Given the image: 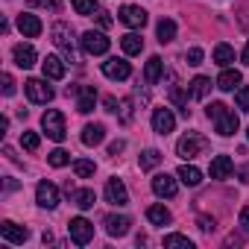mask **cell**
Here are the masks:
<instances>
[{
  "mask_svg": "<svg viewBox=\"0 0 249 249\" xmlns=\"http://www.w3.org/2000/svg\"><path fill=\"white\" fill-rule=\"evenodd\" d=\"M120 24H126V27H132V30H141L144 24H147V12L141 9V6H132V3H126V6H120Z\"/></svg>",
  "mask_w": 249,
  "mask_h": 249,
  "instance_id": "9c48e42d",
  "label": "cell"
},
{
  "mask_svg": "<svg viewBox=\"0 0 249 249\" xmlns=\"http://www.w3.org/2000/svg\"><path fill=\"white\" fill-rule=\"evenodd\" d=\"M208 117L214 120V126H217V132H220L223 138H229V135L237 132V114H234L226 103H211V106H208Z\"/></svg>",
  "mask_w": 249,
  "mask_h": 249,
  "instance_id": "6da1fadb",
  "label": "cell"
},
{
  "mask_svg": "<svg viewBox=\"0 0 249 249\" xmlns=\"http://www.w3.org/2000/svg\"><path fill=\"white\" fill-rule=\"evenodd\" d=\"M0 237H3L6 243H27L30 240V231L12 220H3V226H0Z\"/></svg>",
  "mask_w": 249,
  "mask_h": 249,
  "instance_id": "4fadbf2b",
  "label": "cell"
},
{
  "mask_svg": "<svg viewBox=\"0 0 249 249\" xmlns=\"http://www.w3.org/2000/svg\"><path fill=\"white\" fill-rule=\"evenodd\" d=\"M24 91H27L30 103H38V106L53 100V88H50L44 79H27V82H24Z\"/></svg>",
  "mask_w": 249,
  "mask_h": 249,
  "instance_id": "52a82bcc",
  "label": "cell"
},
{
  "mask_svg": "<svg viewBox=\"0 0 249 249\" xmlns=\"http://www.w3.org/2000/svg\"><path fill=\"white\" fill-rule=\"evenodd\" d=\"M176 176H179V179H182V182H185L188 188H196V185L202 182V173H199V170H196L194 164H182Z\"/></svg>",
  "mask_w": 249,
  "mask_h": 249,
  "instance_id": "484cf974",
  "label": "cell"
},
{
  "mask_svg": "<svg viewBox=\"0 0 249 249\" xmlns=\"http://www.w3.org/2000/svg\"><path fill=\"white\" fill-rule=\"evenodd\" d=\"M12 59H15V65L18 68H33L36 65V47L33 44H15V50H12Z\"/></svg>",
  "mask_w": 249,
  "mask_h": 249,
  "instance_id": "ac0fdd59",
  "label": "cell"
},
{
  "mask_svg": "<svg viewBox=\"0 0 249 249\" xmlns=\"http://www.w3.org/2000/svg\"><path fill=\"white\" fill-rule=\"evenodd\" d=\"M161 71H164V62H161L159 56H153V59L147 62V68H144V82H147V85H156V82L161 79Z\"/></svg>",
  "mask_w": 249,
  "mask_h": 249,
  "instance_id": "7402d4cb",
  "label": "cell"
},
{
  "mask_svg": "<svg viewBox=\"0 0 249 249\" xmlns=\"http://www.w3.org/2000/svg\"><path fill=\"white\" fill-rule=\"evenodd\" d=\"M120 120H123V123H129V120H132V103H129V100H123V103H120Z\"/></svg>",
  "mask_w": 249,
  "mask_h": 249,
  "instance_id": "ab89813d",
  "label": "cell"
},
{
  "mask_svg": "<svg viewBox=\"0 0 249 249\" xmlns=\"http://www.w3.org/2000/svg\"><path fill=\"white\" fill-rule=\"evenodd\" d=\"M103 73L108 79H129L132 68H129L126 59H108V62H103Z\"/></svg>",
  "mask_w": 249,
  "mask_h": 249,
  "instance_id": "5bb4252c",
  "label": "cell"
},
{
  "mask_svg": "<svg viewBox=\"0 0 249 249\" xmlns=\"http://www.w3.org/2000/svg\"><path fill=\"white\" fill-rule=\"evenodd\" d=\"M94 161H88V159H76L73 161V173L79 176V179H88V176H94Z\"/></svg>",
  "mask_w": 249,
  "mask_h": 249,
  "instance_id": "d6a6232c",
  "label": "cell"
},
{
  "mask_svg": "<svg viewBox=\"0 0 249 249\" xmlns=\"http://www.w3.org/2000/svg\"><path fill=\"white\" fill-rule=\"evenodd\" d=\"M164 246H185V249H191L194 240L185 237V234H167V237H164Z\"/></svg>",
  "mask_w": 249,
  "mask_h": 249,
  "instance_id": "d590c367",
  "label": "cell"
},
{
  "mask_svg": "<svg viewBox=\"0 0 249 249\" xmlns=\"http://www.w3.org/2000/svg\"><path fill=\"white\" fill-rule=\"evenodd\" d=\"M53 44L68 56V62H76V50H73V30H71L65 21L53 24Z\"/></svg>",
  "mask_w": 249,
  "mask_h": 249,
  "instance_id": "277c9868",
  "label": "cell"
},
{
  "mask_svg": "<svg viewBox=\"0 0 249 249\" xmlns=\"http://www.w3.org/2000/svg\"><path fill=\"white\" fill-rule=\"evenodd\" d=\"M82 50L88 53V56H103V53H108V47H111V41L103 36V33H94V30H88V33H82Z\"/></svg>",
  "mask_w": 249,
  "mask_h": 249,
  "instance_id": "8992f818",
  "label": "cell"
},
{
  "mask_svg": "<svg viewBox=\"0 0 249 249\" xmlns=\"http://www.w3.org/2000/svg\"><path fill=\"white\" fill-rule=\"evenodd\" d=\"M129 226H132V220L129 217H117V214H108L106 217V231L111 234V237H123V234H126L129 231Z\"/></svg>",
  "mask_w": 249,
  "mask_h": 249,
  "instance_id": "e0dca14e",
  "label": "cell"
},
{
  "mask_svg": "<svg viewBox=\"0 0 249 249\" xmlns=\"http://www.w3.org/2000/svg\"><path fill=\"white\" fill-rule=\"evenodd\" d=\"M97 24H100L103 30H108V27H111V15H108L106 9H100V12H97Z\"/></svg>",
  "mask_w": 249,
  "mask_h": 249,
  "instance_id": "b9f144b4",
  "label": "cell"
},
{
  "mask_svg": "<svg viewBox=\"0 0 249 249\" xmlns=\"http://www.w3.org/2000/svg\"><path fill=\"white\" fill-rule=\"evenodd\" d=\"M147 220H150L153 226H167V223H170V211H167L164 205H150V208H147Z\"/></svg>",
  "mask_w": 249,
  "mask_h": 249,
  "instance_id": "4316f807",
  "label": "cell"
},
{
  "mask_svg": "<svg viewBox=\"0 0 249 249\" xmlns=\"http://www.w3.org/2000/svg\"><path fill=\"white\" fill-rule=\"evenodd\" d=\"M106 111H117V100L114 97H106Z\"/></svg>",
  "mask_w": 249,
  "mask_h": 249,
  "instance_id": "7dc6e473",
  "label": "cell"
},
{
  "mask_svg": "<svg viewBox=\"0 0 249 249\" xmlns=\"http://www.w3.org/2000/svg\"><path fill=\"white\" fill-rule=\"evenodd\" d=\"M161 159H164V156H161L159 150H147V153H141V167H144V170H153V167L161 164Z\"/></svg>",
  "mask_w": 249,
  "mask_h": 249,
  "instance_id": "1f68e13d",
  "label": "cell"
},
{
  "mask_svg": "<svg viewBox=\"0 0 249 249\" xmlns=\"http://www.w3.org/2000/svg\"><path fill=\"white\" fill-rule=\"evenodd\" d=\"M41 129L47 132V138L65 141V135H68V129H65V114L59 108H47L44 117H41Z\"/></svg>",
  "mask_w": 249,
  "mask_h": 249,
  "instance_id": "3957f363",
  "label": "cell"
},
{
  "mask_svg": "<svg viewBox=\"0 0 249 249\" xmlns=\"http://www.w3.org/2000/svg\"><path fill=\"white\" fill-rule=\"evenodd\" d=\"M103 138H106L103 123H88V126L82 129V144L85 147H97V144H103Z\"/></svg>",
  "mask_w": 249,
  "mask_h": 249,
  "instance_id": "ffe728a7",
  "label": "cell"
},
{
  "mask_svg": "<svg viewBox=\"0 0 249 249\" xmlns=\"http://www.w3.org/2000/svg\"><path fill=\"white\" fill-rule=\"evenodd\" d=\"M234 100H237V108L240 111H249V88H237Z\"/></svg>",
  "mask_w": 249,
  "mask_h": 249,
  "instance_id": "74e56055",
  "label": "cell"
},
{
  "mask_svg": "<svg viewBox=\"0 0 249 249\" xmlns=\"http://www.w3.org/2000/svg\"><path fill=\"white\" fill-rule=\"evenodd\" d=\"M123 147H126L123 141H114V144H108V156H117V153H123Z\"/></svg>",
  "mask_w": 249,
  "mask_h": 249,
  "instance_id": "f6af8a7d",
  "label": "cell"
},
{
  "mask_svg": "<svg viewBox=\"0 0 249 249\" xmlns=\"http://www.w3.org/2000/svg\"><path fill=\"white\" fill-rule=\"evenodd\" d=\"M240 71H223L220 73V79H217V88L220 91H234V88H240Z\"/></svg>",
  "mask_w": 249,
  "mask_h": 249,
  "instance_id": "603a6c76",
  "label": "cell"
},
{
  "mask_svg": "<svg viewBox=\"0 0 249 249\" xmlns=\"http://www.w3.org/2000/svg\"><path fill=\"white\" fill-rule=\"evenodd\" d=\"M18 30H21L27 38H36V36H41V21H38L36 15H30V12H21V15H18Z\"/></svg>",
  "mask_w": 249,
  "mask_h": 249,
  "instance_id": "d6986e66",
  "label": "cell"
},
{
  "mask_svg": "<svg viewBox=\"0 0 249 249\" xmlns=\"http://www.w3.org/2000/svg\"><path fill=\"white\" fill-rule=\"evenodd\" d=\"M68 234H71V240H73L76 246H85V243H91V237H94V223H88L85 217H73V220L68 223Z\"/></svg>",
  "mask_w": 249,
  "mask_h": 249,
  "instance_id": "5b68a950",
  "label": "cell"
},
{
  "mask_svg": "<svg viewBox=\"0 0 249 249\" xmlns=\"http://www.w3.org/2000/svg\"><path fill=\"white\" fill-rule=\"evenodd\" d=\"M36 202L41 205V208H56L59 205V191H56V185L53 182H38V188H36Z\"/></svg>",
  "mask_w": 249,
  "mask_h": 249,
  "instance_id": "8fae6325",
  "label": "cell"
},
{
  "mask_svg": "<svg viewBox=\"0 0 249 249\" xmlns=\"http://www.w3.org/2000/svg\"><path fill=\"white\" fill-rule=\"evenodd\" d=\"M196 226H199L202 231H214V217H199Z\"/></svg>",
  "mask_w": 249,
  "mask_h": 249,
  "instance_id": "ee69618b",
  "label": "cell"
},
{
  "mask_svg": "<svg viewBox=\"0 0 249 249\" xmlns=\"http://www.w3.org/2000/svg\"><path fill=\"white\" fill-rule=\"evenodd\" d=\"M120 47H123V53H126V56H135V53L144 50V38L135 36V33H129V36H123V38H120Z\"/></svg>",
  "mask_w": 249,
  "mask_h": 249,
  "instance_id": "cb8c5ba5",
  "label": "cell"
},
{
  "mask_svg": "<svg viewBox=\"0 0 249 249\" xmlns=\"http://www.w3.org/2000/svg\"><path fill=\"white\" fill-rule=\"evenodd\" d=\"M153 191H156V196H167V199H173V196H176V191H179V185H176V179H173V176L159 173V176L153 179Z\"/></svg>",
  "mask_w": 249,
  "mask_h": 249,
  "instance_id": "9a60e30c",
  "label": "cell"
},
{
  "mask_svg": "<svg viewBox=\"0 0 249 249\" xmlns=\"http://www.w3.org/2000/svg\"><path fill=\"white\" fill-rule=\"evenodd\" d=\"M21 144H24L30 153H36V150H38V135H36V132H21Z\"/></svg>",
  "mask_w": 249,
  "mask_h": 249,
  "instance_id": "8d00e7d4",
  "label": "cell"
},
{
  "mask_svg": "<svg viewBox=\"0 0 249 249\" xmlns=\"http://www.w3.org/2000/svg\"><path fill=\"white\" fill-rule=\"evenodd\" d=\"M237 176H240V182H249V164H243V167H240V173H237Z\"/></svg>",
  "mask_w": 249,
  "mask_h": 249,
  "instance_id": "c3c4849f",
  "label": "cell"
},
{
  "mask_svg": "<svg viewBox=\"0 0 249 249\" xmlns=\"http://www.w3.org/2000/svg\"><path fill=\"white\" fill-rule=\"evenodd\" d=\"M170 103L182 111V117H191V108H188V94H185L179 85H170Z\"/></svg>",
  "mask_w": 249,
  "mask_h": 249,
  "instance_id": "d4e9b609",
  "label": "cell"
},
{
  "mask_svg": "<svg viewBox=\"0 0 249 249\" xmlns=\"http://www.w3.org/2000/svg\"><path fill=\"white\" fill-rule=\"evenodd\" d=\"M97 0H73V12L76 15H94Z\"/></svg>",
  "mask_w": 249,
  "mask_h": 249,
  "instance_id": "836d02e7",
  "label": "cell"
},
{
  "mask_svg": "<svg viewBox=\"0 0 249 249\" xmlns=\"http://www.w3.org/2000/svg\"><path fill=\"white\" fill-rule=\"evenodd\" d=\"M3 94H6V97L15 94V79H12L9 73H3Z\"/></svg>",
  "mask_w": 249,
  "mask_h": 249,
  "instance_id": "7bdbcfd3",
  "label": "cell"
},
{
  "mask_svg": "<svg viewBox=\"0 0 249 249\" xmlns=\"http://www.w3.org/2000/svg\"><path fill=\"white\" fill-rule=\"evenodd\" d=\"M243 62L249 65V44H246V50H243Z\"/></svg>",
  "mask_w": 249,
  "mask_h": 249,
  "instance_id": "f907efd6",
  "label": "cell"
},
{
  "mask_svg": "<svg viewBox=\"0 0 249 249\" xmlns=\"http://www.w3.org/2000/svg\"><path fill=\"white\" fill-rule=\"evenodd\" d=\"M15 188H18V182H15V179H6V194H9V191H15Z\"/></svg>",
  "mask_w": 249,
  "mask_h": 249,
  "instance_id": "681fc988",
  "label": "cell"
},
{
  "mask_svg": "<svg viewBox=\"0 0 249 249\" xmlns=\"http://www.w3.org/2000/svg\"><path fill=\"white\" fill-rule=\"evenodd\" d=\"M30 9H56V0H27Z\"/></svg>",
  "mask_w": 249,
  "mask_h": 249,
  "instance_id": "f35d334b",
  "label": "cell"
},
{
  "mask_svg": "<svg viewBox=\"0 0 249 249\" xmlns=\"http://www.w3.org/2000/svg\"><path fill=\"white\" fill-rule=\"evenodd\" d=\"M68 94H76V111H79V114H88V111H94V103H97V88H94V85L68 88Z\"/></svg>",
  "mask_w": 249,
  "mask_h": 249,
  "instance_id": "ba28073f",
  "label": "cell"
},
{
  "mask_svg": "<svg viewBox=\"0 0 249 249\" xmlns=\"http://www.w3.org/2000/svg\"><path fill=\"white\" fill-rule=\"evenodd\" d=\"M240 226L249 231V205H246V208H240Z\"/></svg>",
  "mask_w": 249,
  "mask_h": 249,
  "instance_id": "bcb514c9",
  "label": "cell"
},
{
  "mask_svg": "<svg viewBox=\"0 0 249 249\" xmlns=\"http://www.w3.org/2000/svg\"><path fill=\"white\" fill-rule=\"evenodd\" d=\"M41 68H44V76L47 79H65V62L59 56H44Z\"/></svg>",
  "mask_w": 249,
  "mask_h": 249,
  "instance_id": "44dd1931",
  "label": "cell"
},
{
  "mask_svg": "<svg viewBox=\"0 0 249 249\" xmlns=\"http://www.w3.org/2000/svg\"><path fill=\"white\" fill-rule=\"evenodd\" d=\"M214 62H217L220 68H229V65L234 62V50H231L229 44H217V47H214Z\"/></svg>",
  "mask_w": 249,
  "mask_h": 249,
  "instance_id": "83f0119b",
  "label": "cell"
},
{
  "mask_svg": "<svg viewBox=\"0 0 249 249\" xmlns=\"http://www.w3.org/2000/svg\"><path fill=\"white\" fill-rule=\"evenodd\" d=\"M153 129H156L159 135H170V132L176 129V117H173L170 108H156V111H153Z\"/></svg>",
  "mask_w": 249,
  "mask_h": 249,
  "instance_id": "7c38bea8",
  "label": "cell"
},
{
  "mask_svg": "<svg viewBox=\"0 0 249 249\" xmlns=\"http://www.w3.org/2000/svg\"><path fill=\"white\" fill-rule=\"evenodd\" d=\"M246 138H249V129H246Z\"/></svg>",
  "mask_w": 249,
  "mask_h": 249,
  "instance_id": "816d5d0a",
  "label": "cell"
},
{
  "mask_svg": "<svg viewBox=\"0 0 249 249\" xmlns=\"http://www.w3.org/2000/svg\"><path fill=\"white\" fill-rule=\"evenodd\" d=\"M73 202H76L82 211H88V208H94L97 196H94V191H91V188H82V191H76V194H73Z\"/></svg>",
  "mask_w": 249,
  "mask_h": 249,
  "instance_id": "4dcf8cb0",
  "label": "cell"
},
{
  "mask_svg": "<svg viewBox=\"0 0 249 249\" xmlns=\"http://www.w3.org/2000/svg\"><path fill=\"white\" fill-rule=\"evenodd\" d=\"M208 91H211V79H208V76H196V79L191 82V97H194V100H205Z\"/></svg>",
  "mask_w": 249,
  "mask_h": 249,
  "instance_id": "f1b7e54d",
  "label": "cell"
},
{
  "mask_svg": "<svg viewBox=\"0 0 249 249\" xmlns=\"http://www.w3.org/2000/svg\"><path fill=\"white\" fill-rule=\"evenodd\" d=\"M173 38H176V24H173L170 18H161V21H159V41L167 44V41H173Z\"/></svg>",
  "mask_w": 249,
  "mask_h": 249,
  "instance_id": "f546056e",
  "label": "cell"
},
{
  "mask_svg": "<svg viewBox=\"0 0 249 249\" xmlns=\"http://www.w3.org/2000/svg\"><path fill=\"white\" fill-rule=\"evenodd\" d=\"M106 202L111 205H126L129 202V194H126V185H123V179H108L106 182Z\"/></svg>",
  "mask_w": 249,
  "mask_h": 249,
  "instance_id": "30bf717a",
  "label": "cell"
},
{
  "mask_svg": "<svg viewBox=\"0 0 249 249\" xmlns=\"http://www.w3.org/2000/svg\"><path fill=\"white\" fill-rule=\"evenodd\" d=\"M205 150H208V138H202L199 132H188V135H182L179 144H176V153H179L182 159H196V156H202Z\"/></svg>",
  "mask_w": 249,
  "mask_h": 249,
  "instance_id": "7a4b0ae2",
  "label": "cell"
},
{
  "mask_svg": "<svg viewBox=\"0 0 249 249\" xmlns=\"http://www.w3.org/2000/svg\"><path fill=\"white\" fill-rule=\"evenodd\" d=\"M231 170H234V161H231L229 156H214V159H211V167H208L211 179H229Z\"/></svg>",
  "mask_w": 249,
  "mask_h": 249,
  "instance_id": "2e32d148",
  "label": "cell"
},
{
  "mask_svg": "<svg viewBox=\"0 0 249 249\" xmlns=\"http://www.w3.org/2000/svg\"><path fill=\"white\" fill-rule=\"evenodd\" d=\"M47 161H50V167H65V164L71 161V156H68L65 150H53V153L47 156Z\"/></svg>",
  "mask_w": 249,
  "mask_h": 249,
  "instance_id": "e575fe53",
  "label": "cell"
},
{
  "mask_svg": "<svg viewBox=\"0 0 249 249\" xmlns=\"http://www.w3.org/2000/svg\"><path fill=\"white\" fill-rule=\"evenodd\" d=\"M188 65H202V50L199 47H191L188 50Z\"/></svg>",
  "mask_w": 249,
  "mask_h": 249,
  "instance_id": "60d3db41",
  "label": "cell"
}]
</instances>
